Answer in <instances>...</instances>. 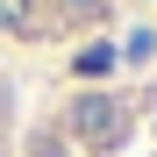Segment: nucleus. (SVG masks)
<instances>
[{"label":"nucleus","mask_w":157,"mask_h":157,"mask_svg":"<svg viewBox=\"0 0 157 157\" xmlns=\"http://www.w3.org/2000/svg\"><path fill=\"white\" fill-rule=\"evenodd\" d=\"M29 157H157V93L71 100L29 136Z\"/></svg>","instance_id":"obj_1"},{"label":"nucleus","mask_w":157,"mask_h":157,"mask_svg":"<svg viewBox=\"0 0 157 157\" xmlns=\"http://www.w3.org/2000/svg\"><path fill=\"white\" fill-rule=\"evenodd\" d=\"M128 0H0V36L14 43H78L100 36Z\"/></svg>","instance_id":"obj_2"},{"label":"nucleus","mask_w":157,"mask_h":157,"mask_svg":"<svg viewBox=\"0 0 157 157\" xmlns=\"http://www.w3.org/2000/svg\"><path fill=\"white\" fill-rule=\"evenodd\" d=\"M0 157H14V86L0 78Z\"/></svg>","instance_id":"obj_3"}]
</instances>
